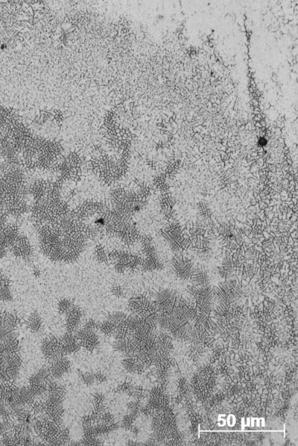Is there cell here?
I'll list each match as a JSON object with an SVG mask.
<instances>
[{"label": "cell", "instance_id": "obj_1", "mask_svg": "<svg viewBox=\"0 0 298 446\" xmlns=\"http://www.w3.org/2000/svg\"><path fill=\"white\" fill-rule=\"evenodd\" d=\"M173 272L178 278L182 280H190L194 266L191 258L179 256L172 260Z\"/></svg>", "mask_w": 298, "mask_h": 446}, {"label": "cell", "instance_id": "obj_2", "mask_svg": "<svg viewBox=\"0 0 298 446\" xmlns=\"http://www.w3.org/2000/svg\"><path fill=\"white\" fill-rule=\"evenodd\" d=\"M188 352L192 358L198 366H204L210 361L212 357V350L203 344L195 343L191 345Z\"/></svg>", "mask_w": 298, "mask_h": 446}, {"label": "cell", "instance_id": "obj_3", "mask_svg": "<svg viewBox=\"0 0 298 446\" xmlns=\"http://www.w3.org/2000/svg\"><path fill=\"white\" fill-rule=\"evenodd\" d=\"M76 337L80 346L84 348L88 351L92 352L96 349L99 344V338L95 332L82 329L77 333Z\"/></svg>", "mask_w": 298, "mask_h": 446}, {"label": "cell", "instance_id": "obj_4", "mask_svg": "<svg viewBox=\"0 0 298 446\" xmlns=\"http://www.w3.org/2000/svg\"><path fill=\"white\" fill-rule=\"evenodd\" d=\"M42 352L46 359L54 360L62 355L60 352V340L56 338H46L42 342Z\"/></svg>", "mask_w": 298, "mask_h": 446}, {"label": "cell", "instance_id": "obj_5", "mask_svg": "<svg viewBox=\"0 0 298 446\" xmlns=\"http://www.w3.org/2000/svg\"><path fill=\"white\" fill-rule=\"evenodd\" d=\"M191 280H192L193 285L196 286H211V276L209 270L202 264H198L194 268Z\"/></svg>", "mask_w": 298, "mask_h": 446}, {"label": "cell", "instance_id": "obj_6", "mask_svg": "<svg viewBox=\"0 0 298 446\" xmlns=\"http://www.w3.org/2000/svg\"><path fill=\"white\" fill-rule=\"evenodd\" d=\"M71 364L66 358L60 356L52 360L50 368L51 376L55 378H60L70 370Z\"/></svg>", "mask_w": 298, "mask_h": 446}, {"label": "cell", "instance_id": "obj_7", "mask_svg": "<svg viewBox=\"0 0 298 446\" xmlns=\"http://www.w3.org/2000/svg\"><path fill=\"white\" fill-rule=\"evenodd\" d=\"M60 348L62 355H68L78 351L80 346L76 336L68 332L60 340Z\"/></svg>", "mask_w": 298, "mask_h": 446}, {"label": "cell", "instance_id": "obj_8", "mask_svg": "<svg viewBox=\"0 0 298 446\" xmlns=\"http://www.w3.org/2000/svg\"><path fill=\"white\" fill-rule=\"evenodd\" d=\"M272 356L276 362L284 366H289L294 362L292 353L286 348H275L272 350Z\"/></svg>", "mask_w": 298, "mask_h": 446}, {"label": "cell", "instance_id": "obj_9", "mask_svg": "<svg viewBox=\"0 0 298 446\" xmlns=\"http://www.w3.org/2000/svg\"><path fill=\"white\" fill-rule=\"evenodd\" d=\"M66 327L68 332H74L78 328L82 318L80 310L79 308L74 306L73 305L72 307L69 310L68 312L66 314Z\"/></svg>", "mask_w": 298, "mask_h": 446}, {"label": "cell", "instance_id": "obj_10", "mask_svg": "<svg viewBox=\"0 0 298 446\" xmlns=\"http://www.w3.org/2000/svg\"><path fill=\"white\" fill-rule=\"evenodd\" d=\"M13 252L19 258H28L32 254V248L26 240L19 238L13 244Z\"/></svg>", "mask_w": 298, "mask_h": 446}, {"label": "cell", "instance_id": "obj_11", "mask_svg": "<svg viewBox=\"0 0 298 446\" xmlns=\"http://www.w3.org/2000/svg\"><path fill=\"white\" fill-rule=\"evenodd\" d=\"M263 364H264V359L260 353L257 352L253 354L252 357L249 358L246 366L248 372L255 374L262 368Z\"/></svg>", "mask_w": 298, "mask_h": 446}, {"label": "cell", "instance_id": "obj_12", "mask_svg": "<svg viewBox=\"0 0 298 446\" xmlns=\"http://www.w3.org/2000/svg\"><path fill=\"white\" fill-rule=\"evenodd\" d=\"M234 258H224L218 268V272L222 278L226 279L234 272Z\"/></svg>", "mask_w": 298, "mask_h": 446}, {"label": "cell", "instance_id": "obj_13", "mask_svg": "<svg viewBox=\"0 0 298 446\" xmlns=\"http://www.w3.org/2000/svg\"><path fill=\"white\" fill-rule=\"evenodd\" d=\"M42 320L40 315L36 312L32 313V314L28 316V321H26V325L28 329L32 332L38 333L40 330L42 328Z\"/></svg>", "mask_w": 298, "mask_h": 446}, {"label": "cell", "instance_id": "obj_14", "mask_svg": "<svg viewBox=\"0 0 298 446\" xmlns=\"http://www.w3.org/2000/svg\"><path fill=\"white\" fill-rule=\"evenodd\" d=\"M12 295L11 289L7 281L4 280L0 283V300L8 302L12 300Z\"/></svg>", "mask_w": 298, "mask_h": 446}, {"label": "cell", "instance_id": "obj_15", "mask_svg": "<svg viewBox=\"0 0 298 446\" xmlns=\"http://www.w3.org/2000/svg\"><path fill=\"white\" fill-rule=\"evenodd\" d=\"M80 378L85 386H92L95 384L94 372H79Z\"/></svg>", "mask_w": 298, "mask_h": 446}, {"label": "cell", "instance_id": "obj_16", "mask_svg": "<svg viewBox=\"0 0 298 446\" xmlns=\"http://www.w3.org/2000/svg\"><path fill=\"white\" fill-rule=\"evenodd\" d=\"M98 329L106 336L113 335L114 334V332H115V326H114L113 324L108 320H106L104 322L102 323L101 324H99Z\"/></svg>", "mask_w": 298, "mask_h": 446}, {"label": "cell", "instance_id": "obj_17", "mask_svg": "<svg viewBox=\"0 0 298 446\" xmlns=\"http://www.w3.org/2000/svg\"><path fill=\"white\" fill-rule=\"evenodd\" d=\"M134 386L132 384V382H122L121 384H120V386H118L117 391L118 392L124 393V394L130 395V396H132V390H134Z\"/></svg>", "mask_w": 298, "mask_h": 446}, {"label": "cell", "instance_id": "obj_18", "mask_svg": "<svg viewBox=\"0 0 298 446\" xmlns=\"http://www.w3.org/2000/svg\"><path fill=\"white\" fill-rule=\"evenodd\" d=\"M132 396L134 397L136 400L140 401L146 396V390H144V386H134Z\"/></svg>", "mask_w": 298, "mask_h": 446}, {"label": "cell", "instance_id": "obj_19", "mask_svg": "<svg viewBox=\"0 0 298 446\" xmlns=\"http://www.w3.org/2000/svg\"><path fill=\"white\" fill-rule=\"evenodd\" d=\"M136 419V417L132 416L130 413H128V414L126 415V416L124 417L123 420H122V426H123L124 428L126 430L132 429V428L134 426L132 425H134V422Z\"/></svg>", "mask_w": 298, "mask_h": 446}, {"label": "cell", "instance_id": "obj_20", "mask_svg": "<svg viewBox=\"0 0 298 446\" xmlns=\"http://www.w3.org/2000/svg\"><path fill=\"white\" fill-rule=\"evenodd\" d=\"M72 306L73 304L70 300H67V299H63L58 303V310L60 313L66 314Z\"/></svg>", "mask_w": 298, "mask_h": 446}, {"label": "cell", "instance_id": "obj_21", "mask_svg": "<svg viewBox=\"0 0 298 446\" xmlns=\"http://www.w3.org/2000/svg\"><path fill=\"white\" fill-rule=\"evenodd\" d=\"M98 327L99 324H97L96 322L93 320H89L88 321L86 322L84 329L94 332L96 330L98 329Z\"/></svg>", "mask_w": 298, "mask_h": 446}, {"label": "cell", "instance_id": "obj_22", "mask_svg": "<svg viewBox=\"0 0 298 446\" xmlns=\"http://www.w3.org/2000/svg\"><path fill=\"white\" fill-rule=\"evenodd\" d=\"M95 382L98 384H103L107 380V376L104 372H94Z\"/></svg>", "mask_w": 298, "mask_h": 446}, {"label": "cell", "instance_id": "obj_23", "mask_svg": "<svg viewBox=\"0 0 298 446\" xmlns=\"http://www.w3.org/2000/svg\"><path fill=\"white\" fill-rule=\"evenodd\" d=\"M259 144L262 146H265L267 144V140L264 138H261L260 140H259Z\"/></svg>", "mask_w": 298, "mask_h": 446}, {"label": "cell", "instance_id": "obj_24", "mask_svg": "<svg viewBox=\"0 0 298 446\" xmlns=\"http://www.w3.org/2000/svg\"><path fill=\"white\" fill-rule=\"evenodd\" d=\"M6 280L5 278H4L3 276H2V272H0V283L3 282V281Z\"/></svg>", "mask_w": 298, "mask_h": 446}]
</instances>
